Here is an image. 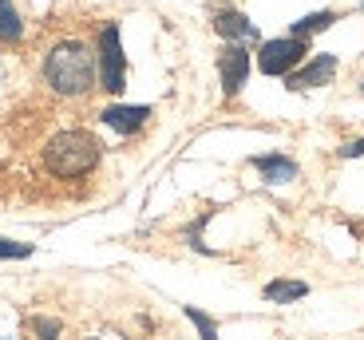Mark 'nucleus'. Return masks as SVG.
<instances>
[{
    "label": "nucleus",
    "instance_id": "nucleus-18",
    "mask_svg": "<svg viewBox=\"0 0 364 340\" xmlns=\"http://www.w3.org/2000/svg\"><path fill=\"white\" fill-rule=\"evenodd\" d=\"M360 92H364V79H360Z\"/></svg>",
    "mask_w": 364,
    "mask_h": 340
},
{
    "label": "nucleus",
    "instance_id": "nucleus-12",
    "mask_svg": "<svg viewBox=\"0 0 364 340\" xmlns=\"http://www.w3.org/2000/svg\"><path fill=\"white\" fill-rule=\"evenodd\" d=\"M24 40V16L12 9V0H0V44H20Z\"/></svg>",
    "mask_w": 364,
    "mask_h": 340
},
{
    "label": "nucleus",
    "instance_id": "nucleus-4",
    "mask_svg": "<svg viewBox=\"0 0 364 340\" xmlns=\"http://www.w3.org/2000/svg\"><path fill=\"white\" fill-rule=\"evenodd\" d=\"M254 60H257V72H262V75L285 79L293 67H301L305 60H309V40L293 36V32H285V36H273V40H262V48H257Z\"/></svg>",
    "mask_w": 364,
    "mask_h": 340
},
{
    "label": "nucleus",
    "instance_id": "nucleus-1",
    "mask_svg": "<svg viewBox=\"0 0 364 340\" xmlns=\"http://www.w3.org/2000/svg\"><path fill=\"white\" fill-rule=\"evenodd\" d=\"M40 75H44L48 92H55L60 99H83L100 87L95 48H87L83 40H55L44 52Z\"/></svg>",
    "mask_w": 364,
    "mask_h": 340
},
{
    "label": "nucleus",
    "instance_id": "nucleus-3",
    "mask_svg": "<svg viewBox=\"0 0 364 340\" xmlns=\"http://www.w3.org/2000/svg\"><path fill=\"white\" fill-rule=\"evenodd\" d=\"M95 67H100V87L107 95L127 92V52H123V28L119 20H107L95 36Z\"/></svg>",
    "mask_w": 364,
    "mask_h": 340
},
{
    "label": "nucleus",
    "instance_id": "nucleus-11",
    "mask_svg": "<svg viewBox=\"0 0 364 340\" xmlns=\"http://www.w3.org/2000/svg\"><path fill=\"white\" fill-rule=\"evenodd\" d=\"M262 297L269 305H293V301H301V297H309V285H305V281H289V277H273L269 285L262 289Z\"/></svg>",
    "mask_w": 364,
    "mask_h": 340
},
{
    "label": "nucleus",
    "instance_id": "nucleus-5",
    "mask_svg": "<svg viewBox=\"0 0 364 340\" xmlns=\"http://www.w3.org/2000/svg\"><path fill=\"white\" fill-rule=\"evenodd\" d=\"M250 72H254V55L242 40H226L218 52V83H222V95L234 99L242 95V87L250 83Z\"/></svg>",
    "mask_w": 364,
    "mask_h": 340
},
{
    "label": "nucleus",
    "instance_id": "nucleus-2",
    "mask_svg": "<svg viewBox=\"0 0 364 340\" xmlns=\"http://www.w3.org/2000/svg\"><path fill=\"white\" fill-rule=\"evenodd\" d=\"M100 163H103V143L83 127L55 131V135L44 143V170L52 178H60V182L87 178Z\"/></svg>",
    "mask_w": 364,
    "mask_h": 340
},
{
    "label": "nucleus",
    "instance_id": "nucleus-8",
    "mask_svg": "<svg viewBox=\"0 0 364 340\" xmlns=\"http://www.w3.org/2000/svg\"><path fill=\"white\" fill-rule=\"evenodd\" d=\"M250 166L262 175L265 186H289V182H297V178H301V166L293 163L289 155H277V150H269V155H254V158H250Z\"/></svg>",
    "mask_w": 364,
    "mask_h": 340
},
{
    "label": "nucleus",
    "instance_id": "nucleus-13",
    "mask_svg": "<svg viewBox=\"0 0 364 340\" xmlns=\"http://www.w3.org/2000/svg\"><path fill=\"white\" fill-rule=\"evenodd\" d=\"M182 313H186V321H191L194 329H198V336H202V340H218V321H214L210 313H202L198 305H182Z\"/></svg>",
    "mask_w": 364,
    "mask_h": 340
},
{
    "label": "nucleus",
    "instance_id": "nucleus-15",
    "mask_svg": "<svg viewBox=\"0 0 364 340\" xmlns=\"http://www.w3.org/2000/svg\"><path fill=\"white\" fill-rule=\"evenodd\" d=\"M32 332H36V340H60L64 324L55 321V317H32Z\"/></svg>",
    "mask_w": 364,
    "mask_h": 340
},
{
    "label": "nucleus",
    "instance_id": "nucleus-10",
    "mask_svg": "<svg viewBox=\"0 0 364 340\" xmlns=\"http://www.w3.org/2000/svg\"><path fill=\"white\" fill-rule=\"evenodd\" d=\"M341 20V12L337 9H321V12H309V16H301V20H293L289 24V32L293 36H301V40H313L317 32H328V28Z\"/></svg>",
    "mask_w": 364,
    "mask_h": 340
},
{
    "label": "nucleus",
    "instance_id": "nucleus-9",
    "mask_svg": "<svg viewBox=\"0 0 364 340\" xmlns=\"http://www.w3.org/2000/svg\"><path fill=\"white\" fill-rule=\"evenodd\" d=\"M214 32H218L222 40H242V44L257 40L254 20H250L246 12H237V9H218L214 12Z\"/></svg>",
    "mask_w": 364,
    "mask_h": 340
},
{
    "label": "nucleus",
    "instance_id": "nucleus-7",
    "mask_svg": "<svg viewBox=\"0 0 364 340\" xmlns=\"http://www.w3.org/2000/svg\"><path fill=\"white\" fill-rule=\"evenodd\" d=\"M151 115H155V111L146 107V103H107V107L100 111V123L107 131H115V135L131 138L151 123Z\"/></svg>",
    "mask_w": 364,
    "mask_h": 340
},
{
    "label": "nucleus",
    "instance_id": "nucleus-6",
    "mask_svg": "<svg viewBox=\"0 0 364 340\" xmlns=\"http://www.w3.org/2000/svg\"><path fill=\"white\" fill-rule=\"evenodd\" d=\"M341 72V60L333 52H317L309 55L301 67H293L289 75H285V87L289 92H313V87H325V83H333Z\"/></svg>",
    "mask_w": 364,
    "mask_h": 340
},
{
    "label": "nucleus",
    "instance_id": "nucleus-17",
    "mask_svg": "<svg viewBox=\"0 0 364 340\" xmlns=\"http://www.w3.org/2000/svg\"><path fill=\"white\" fill-rule=\"evenodd\" d=\"M360 12H364V0H360Z\"/></svg>",
    "mask_w": 364,
    "mask_h": 340
},
{
    "label": "nucleus",
    "instance_id": "nucleus-14",
    "mask_svg": "<svg viewBox=\"0 0 364 340\" xmlns=\"http://www.w3.org/2000/svg\"><path fill=\"white\" fill-rule=\"evenodd\" d=\"M36 253L32 241H12V238H0V261H24Z\"/></svg>",
    "mask_w": 364,
    "mask_h": 340
},
{
    "label": "nucleus",
    "instance_id": "nucleus-19",
    "mask_svg": "<svg viewBox=\"0 0 364 340\" xmlns=\"http://www.w3.org/2000/svg\"><path fill=\"white\" fill-rule=\"evenodd\" d=\"M87 340H95V336H87Z\"/></svg>",
    "mask_w": 364,
    "mask_h": 340
},
{
    "label": "nucleus",
    "instance_id": "nucleus-16",
    "mask_svg": "<svg viewBox=\"0 0 364 340\" xmlns=\"http://www.w3.org/2000/svg\"><path fill=\"white\" fill-rule=\"evenodd\" d=\"M337 155H341V158H364V135H360V138H348V143H341Z\"/></svg>",
    "mask_w": 364,
    "mask_h": 340
}]
</instances>
